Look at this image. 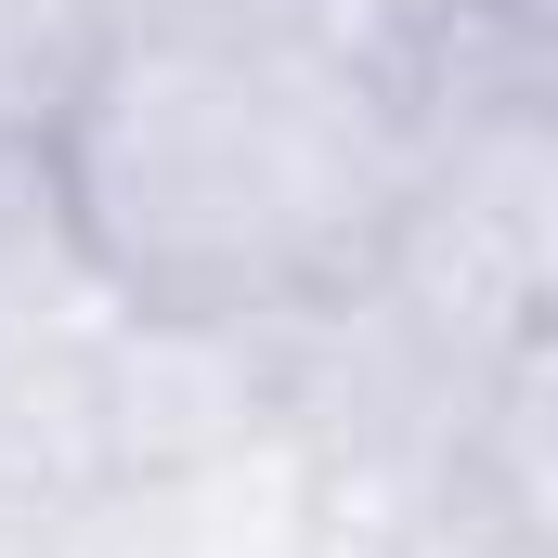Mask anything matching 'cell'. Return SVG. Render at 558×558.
Instances as JSON below:
<instances>
[{
  "label": "cell",
  "instance_id": "obj_1",
  "mask_svg": "<svg viewBox=\"0 0 558 558\" xmlns=\"http://www.w3.org/2000/svg\"><path fill=\"white\" fill-rule=\"evenodd\" d=\"M428 156L416 92L338 26H118L39 131V195L118 325L286 338L390 299Z\"/></svg>",
  "mask_w": 558,
  "mask_h": 558
},
{
  "label": "cell",
  "instance_id": "obj_2",
  "mask_svg": "<svg viewBox=\"0 0 558 558\" xmlns=\"http://www.w3.org/2000/svg\"><path fill=\"white\" fill-rule=\"evenodd\" d=\"M131 13L118 0H0V156H39V131L78 105Z\"/></svg>",
  "mask_w": 558,
  "mask_h": 558
},
{
  "label": "cell",
  "instance_id": "obj_3",
  "mask_svg": "<svg viewBox=\"0 0 558 558\" xmlns=\"http://www.w3.org/2000/svg\"><path fill=\"white\" fill-rule=\"evenodd\" d=\"M39 286H78V274H65V234H52L39 156H0V364L39 338Z\"/></svg>",
  "mask_w": 558,
  "mask_h": 558
},
{
  "label": "cell",
  "instance_id": "obj_4",
  "mask_svg": "<svg viewBox=\"0 0 558 558\" xmlns=\"http://www.w3.org/2000/svg\"><path fill=\"white\" fill-rule=\"evenodd\" d=\"M131 26H312V0H118Z\"/></svg>",
  "mask_w": 558,
  "mask_h": 558
}]
</instances>
